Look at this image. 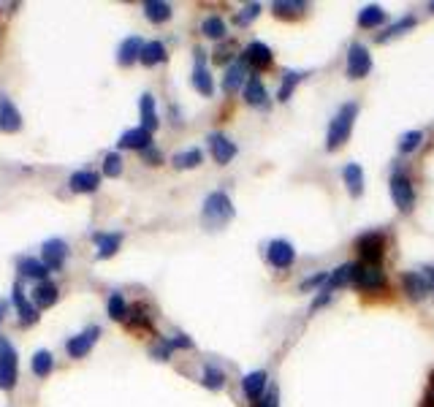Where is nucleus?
Returning a JSON list of instances; mask_svg holds the SVG:
<instances>
[{
	"mask_svg": "<svg viewBox=\"0 0 434 407\" xmlns=\"http://www.w3.org/2000/svg\"><path fill=\"white\" fill-rule=\"evenodd\" d=\"M258 14H261V6H258V3H250V6H245V8L236 14V25H239V27H247Z\"/></svg>",
	"mask_w": 434,
	"mask_h": 407,
	"instance_id": "obj_41",
	"label": "nucleus"
},
{
	"mask_svg": "<svg viewBox=\"0 0 434 407\" xmlns=\"http://www.w3.org/2000/svg\"><path fill=\"white\" fill-rule=\"evenodd\" d=\"M30 369H33V375L36 378H49L52 375V369H55V359H52V353L49 350H36V356H33V361H30Z\"/></svg>",
	"mask_w": 434,
	"mask_h": 407,
	"instance_id": "obj_28",
	"label": "nucleus"
},
{
	"mask_svg": "<svg viewBox=\"0 0 434 407\" xmlns=\"http://www.w3.org/2000/svg\"><path fill=\"white\" fill-rule=\"evenodd\" d=\"M329 299H331V291H326V288H323V291H320V296L315 299V307H323L326 302H329Z\"/></svg>",
	"mask_w": 434,
	"mask_h": 407,
	"instance_id": "obj_48",
	"label": "nucleus"
},
{
	"mask_svg": "<svg viewBox=\"0 0 434 407\" xmlns=\"http://www.w3.org/2000/svg\"><path fill=\"white\" fill-rule=\"evenodd\" d=\"M266 258L274 269H288L293 261H296V250L293 244L285 242V239H274V242L266 247Z\"/></svg>",
	"mask_w": 434,
	"mask_h": 407,
	"instance_id": "obj_10",
	"label": "nucleus"
},
{
	"mask_svg": "<svg viewBox=\"0 0 434 407\" xmlns=\"http://www.w3.org/2000/svg\"><path fill=\"white\" fill-rule=\"evenodd\" d=\"M245 101H247L250 106H264V103H266V90H264V84H261L258 76H252V79L247 81V87H245Z\"/></svg>",
	"mask_w": 434,
	"mask_h": 407,
	"instance_id": "obj_30",
	"label": "nucleus"
},
{
	"mask_svg": "<svg viewBox=\"0 0 434 407\" xmlns=\"http://www.w3.org/2000/svg\"><path fill=\"white\" fill-rule=\"evenodd\" d=\"M142 158H144V161L149 163V166H158V163L163 161V155H161V152H158L155 147H147L144 152H142Z\"/></svg>",
	"mask_w": 434,
	"mask_h": 407,
	"instance_id": "obj_45",
	"label": "nucleus"
},
{
	"mask_svg": "<svg viewBox=\"0 0 434 407\" xmlns=\"http://www.w3.org/2000/svg\"><path fill=\"white\" fill-rule=\"evenodd\" d=\"M144 14L149 22H165L171 20V6L163 0H149V3H144Z\"/></svg>",
	"mask_w": 434,
	"mask_h": 407,
	"instance_id": "obj_29",
	"label": "nucleus"
},
{
	"mask_svg": "<svg viewBox=\"0 0 434 407\" xmlns=\"http://www.w3.org/2000/svg\"><path fill=\"white\" fill-rule=\"evenodd\" d=\"M98 337H101V328H98V326L84 328L82 334H76V337H71V340L65 342L68 356H71V359H84V356L93 350V345L98 342Z\"/></svg>",
	"mask_w": 434,
	"mask_h": 407,
	"instance_id": "obj_5",
	"label": "nucleus"
},
{
	"mask_svg": "<svg viewBox=\"0 0 434 407\" xmlns=\"http://www.w3.org/2000/svg\"><path fill=\"white\" fill-rule=\"evenodd\" d=\"M20 274L22 277H30V280H39L43 283L49 277V266L39 261V258H22L20 261Z\"/></svg>",
	"mask_w": 434,
	"mask_h": 407,
	"instance_id": "obj_25",
	"label": "nucleus"
},
{
	"mask_svg": "<svg viewBox=\"0 0 434 407\" xmlns=\"http://www.w3.org/2000/svg\"><path fill=\"white\" fill-rule=\"evenodd\" d=\"M358 291H377V288H383L386 285V277H383V272H380V266L377 264H353V280H351Z\"/></svg>",
	"mask_w": 434,
	"mask_h": 407,
	"instance_id": "obj_4",
	"label": "nucleus"
},
{
	"mask_svg": "<svg viewBox=\"0 0 434 407\" xmlns=\"http://www.w3.org/2000/svg\"><path fill=\"white\" fill-rule=\"evenodd\" d=\"M165 46L161 44V41H149V44H144V49H142V65H147V68H152V65H158V62H165Z\"/></svg>",
	"mask_w": 434,
	"mask_h": 407,
	"instance_id": "obj_27",
	"label": "nucleus"
},
{
	"mask_svg": "<svg viewBox=\"0 0 434 407\" xmlns=\"http://www.w3.org/2000/svg\"><path fill=\"white\" fill-rule=\"evenodd\" d=\"M391 199L393 204L402 209V212H410L415 204V190H413V182L405 177V174H393L391 180Z\"/></svg>",
	"mask_w": 434,
	"mask_h": 407,
	"instance_id": "obj_7",
	"label": "nucleus"
},
{
	"mask_svg": "<svg viewBox=\"0 0 434 407\" xmlns=\"http://www.w3.org/2000/svg\"><path fill=\"white\" fill-rule=\"evenodd\" d=\"M266 372H250L245 375V380H242V391L247 394L250 399H261L264 396V391H266Z\"/></svg>",
	"mask_w": 434,
	"mask_h": 407,
	"instance_id": "obj_22",
	"label": "nucleus"
},
{
	"mask_svg": "<svg viewBox=\"0 0 434 407\" xmlns=\"http://www.w3.org/2000/svg\"><path fill=\"white\" fill-rule=\"evenodd\" d=\"M201 30L209 39H223L226 36V22H223V17H207L204 25H201Z\"/></svg>",
	"mask_w": 434,
	"mask_h": 407,
	"instance_id": "obj_35",
	"label": "nucleus"
},
{
	"mask_svg": "<svg viewBox=\"0 0 434 407\" xmlns=\"http://www.w3.org/2000/svg\"><path fill=\"white\" fill-rule=\"evenodd\" d=\"M104 174L106 177H120L123 174V158L117 152H109L104 158Z\"/></svg>",
	"mask_w": 434,
	"mask_h": 407,
	"instance_id": "obj_40",
	"label": "nucleus"
},
{
	"mask_svg": "<svg viewBox=\"0 0 434 407\" xmlns=\"http://www.w3.org/2000/svg\"><path fill=\"white\" fill-rule=\"evenodd\" d=\"M193 87L201 93V95H212L215 93V84L209 76L207 65H204V52L196 49V68H193Z\"/></svg>",
	"mask_w": 434,
	"mask_h": 407,
	"instance_id": "obj_13",
	"label": "nucleus"
},
{
	"mask_svg": "<svg viewBox=\"0 0 434 407\" xmlns=\"http://www.w3.org/2000/svg\"><path fill=\"white\" fill-rule=\"evenodd\" d=\"M201 161H204V152H201L198 147H193V149H185V152L174 155V166H177V168H196Z\"/></svg>",
	"mask_w": 434,
	"mask_h": 407,
	"instance_id": "obj_33",
	"label": "nucleus"
},
{
	"mask_svg": "<svg viewBox=\"0 0 434 407\" xmlns=\"http://www.w3.org/2000/svg\"><path fill=\"white\" fill-rule=\"evenodd\" d=\"M95 244H98V258H111L117 250H120V242H123V234H95L93 236Z\"/></svg>",
	"mask_w": 434,
	"mask_h": 407,
	"instance_id": "obj_24",
	"label": "nucleus"
},
{
	"mask_svg": "<svg viewBox=\"0 0 434 407\" xmlns=\"http://www.w3.org/2000/svg\"><path fill=\"white\" fill-rule=\"evenodd\" d=\"M301 81V74H296V71H288L285 74V79H283V87H280V101H288L290 95H293V90H296V84Z\"/></svg>",
	"mask_w": 434,
	"mask_h": 407,
	"instance_id": "obj_38",
	"label": "nucleus"
},
{
	"mask_svg": "<svg viewBox=\"0 0 434 407\" xmlns=\"http://www.w3.org/2000/svg\"><path fill=\"white\" fill-rule=\"evenodd\" d=\"M20 128H22L20 109L11 103L8 95L0 93V133H17Z\"/></svg>",
	"mask_w": 434,
	"mask_h": 407,
	"instance_id": "obj_11",
	"label": "nucleus"
},
{
	"mask_svg": "<svg viewBox=\"0 0 434 407\" xmlns=\"http://www.w3.org/2000/svg\"><path fill=\"white\" fill-rule=\"evenodd\" d=\"M68 255V244L62 239H46L41 247V261L49 266V272H60Z\"/></svg>",
	"mask_w": 434,
	"mask_h": 407,
	"instance_id": "obj_9",
	"label": "nucleus"
},
{
	"mask_svg": "<svg viewBox=\"0 0 434 407\" xmlns=\"http://www.w3.org/2000/svg\"><path fill=\"white\" fill-rule=\"evenodd\" d=\"M369 71H372V58H369L367 46L353 44L351 52H348V76L351 79H364Z\"/></svg>",
	"mask_w": 434,
	"mask_h": 407,
	"instance_id": "obj_6",
	"label": "nucleus"
},
{
	"mask_svg": "<svg viewBox=\"0 0 434 407\" xmlns=\"http://www.w3.org/2000/svg\"><path fill=\"white\" fill-rule=\"evenodd\" d=\"M98 185H101V177H98L95 171H87V168L74 171L71 180H68V187H71L74 193H95Z\"/></svg>",
	"mask_w": 434,
	"mask_h": 407,
	"instance_id": "obj_16",
	"label": "nucleus"
},
{
	"mask_svg": "<svg viewBox=\"0 0 434 407\" xmlns=\"http://www.w3.org/2000/svg\"><path fill=\"white\" fill-rule=\"evenodd\" d=\"M421 142H423V133H421V131H410V133H405V136H402L399 149L407 155V152H415V149L421 147Z\"/></svg>",
	"mask_w": 434,
	"mask_h": 407,
	"instance_id": "obj_39",
	"label": "nucleus"
},
{
	"mask_svg": "<svg viewBox=\"0 0 434 407\" xmlns=\"http://www.w3.org/2000/svg\"><path fill=\"white\" fill-rule=\"evenodd\" d=\"M355 103H345L337 114H334V120L329 125V133H326V149H339L342 144L348 142V136H351L353 131V120H355Z\"/></svg>",
	"mask_w": 434,
	"mask_h": 407,
	"instance_id": "obj_1",
	"label": "nucleus"
},
{
	"mask_svg": "<svg viewBox=\"0 0 434 407\" xmlns=\"http://www.w3.org/2000/svg\"><path fill=\"white\" fill-rule=\"evenodd\" d=\"M120 149H139V152H144L147 147H152V133L147 131V128H130V131H125L123 136H120V142H117Z\"/></svg>",
	"mask_w": 434,
	"mask_h": 407,
	"instance_id": "obj_12",
	"label": "nucleus"
},
{
	"mask_svg": "<svg viewBox=\"0 0 434 407\" xmlns=\"http://www.w3.org/2000/svg\"><path fill=\"white\" fill-rule=\"evenodd\" d=\"M304 8H307L304 3H283V0H277V3H274V14H277V17L299 14V11H304Z\"/></svg>",
	"mask_w": 434,
	"mask_h": 407,
	"instance_id": "obj_42",
	"label": "nucleus"
},
{
	"mask_svg": "<svg viewBox=\"0 0 434 407\" xmlns=\"http://www.w3.org/2000/svg\"><path fill=\"white\" fill-rule=\"evenodd\" d=\"M415 27V17H405V20H399L393 27H388L383 36H380V41H388V39H396V36H402L405 30H413Z\"/></svg>",
	"mask_w": 434,
	"mask_h": 407,
	"instance_id": "obj_37",
	"label": "nucleus"
},
{
	"mask_svg": "<svg viewBox=\"0 0 434 407\" xmlns=\"http://www.w3.org/2000/svg\"><path fill=\"white\" fill-rule=\"evenodd\" d=\"M6 309H8V305H6V302H3V299H0V321H3V318H6Z\"/></svg>",
	"mask_w": 434,
	"mask_h": 407,
	"instance_id": "obj_50",
	"label": "nucleus"
},
{
	"mask_svg": "<svg viewBox=\"0 0 434 407\" xmlns=\"http://www.w3.org/2000/svg\"><path fill=\"white\" fill-rule=\"evenodd\" d=\"M17 386V350L0 334V388L11 391Z\"/></svg>",
	"mask_w": 434,
	"mask_h": 407,
	"instance_id": "obj_3",
	"label": "nucleus"
},
{
	"mask_svg": "<svg viewBox=\"0 0 434 407\" xmlns=\"http://www.w3.org/2000/svg\"><path fill=\"white\" fill-rule=\"evenodd\" d=\"M402 285H405V291L410 293V299H423V296L432 291L429 280H426L423 274H418V272H407V274L402 277Z\"/></svg>",
	"mask_w": 434,
	"mask_h": 407,
	"instance_id": "obj_19",
	"label": "nucleus"
},
{
	"mask_svg": "<svg viewBox=\"0 0 434 407\" xmlns=\"http://www.w3.org/2000/svg\"><path fill=\"white\" fill-rule=\"evenodd\" d=\"M201 218L209 228H220L226 225L231 218H233V206H231V199L226 193H209L207 201H204V209H201Z\"/></svg>",
	"mask_w": 434,
	"mask_h": 407,
	"instance_id": "obj_2",
	"label": "nucleus"
},
{
	"mask_svg": "<svg viewBox=\"0 0 434 407\" xmlns=\"http://www.w3.org/2000/svg\"><path fill=\"white\" fill-rule=\"evenodd\" d=\"M142 49H144V41L139 39V36H130V39H125L120 44V49H117V62L128 68V65H133L136 60H142Z\"/></svg>",
	"mask_w": 434,
	"mask_h": 407,
	"instance_id": "obj_14",
	"label": "nucleus"
},
{
	"mask_svg": "<svg viewBox=\"0 0 434 407\" xmlns=\"http://www.w3.org/2000/svg\"><path fill=\"white\" fill-rule=\"evenodd\" d=\"M245 76H247V68H245V60L242 62H233L228 65L226 76H223V90L226 93H236L242 84H245Z\"/></svg>",
	"mask_w": 434,
	"mask_h": 407,
	"instance_id": "obj_23",
	"label": "nucleus"
},
{
	"mask_svg": "<svg viewBox=\"0 0 434 407\" xmlns=\"http://www.w3.org/2000/svg\"><path fill=\"white\" fill-rule=\"evenodd\" d=\"M14 307H17V312H20V326H33L39 321V307L30 305V302L25 299V291H22L20 283L14 285Z\"/></svg>",
	"mask_w": 434,
	"mask_h": 407,
	"instance_id": "obj_15",
	"label": "nucleus"
},
{
	"mask_svg": "<svg viewBox=\"0 0 434 407\" xmlns=\"http://www.w3.org/2000/svg\"><path fill=\"white\" fill-rule=\"evenodd\" d=\"M201 383H204L207 388H212V391H217V388L226 386V372H223V369H217V366H207V369H204Z\"/></svg>",
	"mask_w": 434,
	"mask_h": 407,
	"instance_id": "obj_34",
	"label": "nucleus"
},
{
	"mask_svg": "<svg viewBox=\"0 0 434 407\" xmlns=\"http://www.w3.org/2000/svg\"><path fill=\"white\" fill-rule=\"evenodd\" d=\"M423 407H434V378L429 383V391H426V399H423Z\"/></svg>",
	"mask_w": 434,
	"mask_h": 407,
	"instance_id": "obj_47",
	"label": "nucleus"
},
{
	"mask_svg": "<svg viewBox=\"0 0 434 407\" xmlns=\"http://www.w3.org/2000/svg\"><path fill=\"white\" fill-rule=\"evenodd\" d=\"M209 147H212V158L217 163H231L236 158V147H233V142H228L226 136H220V133H212V136H209Z\"/></svg>",
	"mask_w": 434,
	"mask_h": 407,
	"instance_id": "obj_18",
	"label": "nucleus"
},
{
	"mask_svg": "<svg viewBox=\"0 0 434 407\" xmlns=\"http://www.w3.org/2000/svg\"><path fill=\"white\" fill-rule=\"evenodd\" d=\"M252 407H280V394L271 388L266 396H261V399H255V405Z\"/></svg>",
	"mask_w": 434,
	"mask_h": 407,
	"instance_id": "obj_43",
	"label": "nucleus"
},
{
	"mask_svg": "<svg viewBox=\"0 0 434 407\" xmlns=\"http://www.w3.org/2000/svg\"><path fill=\"white\" fill-rule=\"evenodd\" d=\"M139 112H142V128H147L149 133L158 128V112H155V98L144 93L142 101H139Z\"/></svg>",
	"mask_w": 434,
	"mask_h": 407,
	"instance_id": "obj_26",
	"label": "nucleus"
},
{
	"mask_svg": "<svg viewBox=\"0 0 434 407\" xmlns=\"http://www.w3.org/2000/svg\"><path fill=\"white\" fill-rule=\"evenodd\" d=\"M429 8H432V11H434V3H429Z\"/></svg>",
	"mask_w": 434,
	"mask_h": 407,
	"instance_id": "obj_51",
	"label": "nucleus"
},
{
	"mask_svg": "<svg viewBox=\"0 0 434 407\" xmlns=\"http://www.w3.org/2000/svg\"><path fill=\"white\" fill-rule=\"evenodd\" d=\"M168 347H193V342L187 340L185 334H177L174 340H168Z\"/></svg>",
	"mask_w": 434,
	"mask_h": 407,
	"instance_id": "obj_46",
	"label": "nucleus"
},
{
	"mask_svg": "<svg viewBox=\"0 0 434 407\" xmlns=\"http://www.w3.org/2000/svg\"><path fill=\"white\" fill-rule=\"evenodd\" d=\"M383 234H364V236H358V242H355V250L361 253V258H364V264H377L380 261V255H383Z\"/></svg>",
	"mask_w": 434,
	"mask_h": 407,
	"instance_id": "obj_8",
	"label": "nucleus"
},
{
	"mask_svg": "<svg viewBox=\"0 0 434 407\" xmlns=\"http://www.w3.org/2000/svg\"><path fill=\"white\" fill-rule=\"evenodd\" d=\"M353 280V264H342L337 272H331L329 280H326V291H337L342 285H348Z\"/></svg>",
	"mask_w": 434,
	"mask_h": 407,
	"instance_id": "obj_31",
	"label": "nucleus"
},
{
	"mask_svg": "<svg viewBox=\"0 0 434 407\" xmlns=\"http://www.w3.org/2000/svg\"><path fill=\"white\" fill-rule=\"evenodd\" d=\"M245 62L247 65H255V68H264L271 62V49L261 41H252L247 49H245Z\"/></svg>",
	"mask_w": 434,
	"mask_h": 407,
	"instance_id": "obj_21",
	"label": "nucleus"
},
{
	"mask_svg": "<svg viewBox=\"0 0 434 407\" xmlns=\"http://www.w3.org/2000/svg\"><path fill=\"white\" fill-rule=\"evenodd\" d=\"M329 280V274L326 272H320V274H315V277H307L304 283H301V291H312V288H318L320 283H326Z\"/></svg>",
	"mask_w": 434,
	"mask_h": 407,
	"instance_id": "obj_44",
	"label": "nucleus"
},
{
	"mask_svg": "<svg viewBox=\"0 0 434 407\" xmlns=\"http://www.w3.org/2000/svg\"><path fill=\"white\" fill-rule=\"evenodd\" d=\"M106 307H109V315H111L114 321H123L125 315H128V305H125L123 293H117V291L109 296V305Z\"/></svg>",
	"mask_w": 434,
	"mask_h": 407,
	"instance_id": "obj_36",
	"label": "nucleus"
},
{
	"mask_svg": "<svg viewBox=\"0 0 434 407\" xmlns=\"http://www.w3.org/2000/svg\"><path fill=\"white\" fill-rule=\"evenodd\" d=\"M386 22V11L380 8V6H367L361 14H358V25L361 27H377V25H383Z\"/></svg>",
	"mask_w": 434,
	"mask_h": 407,
	"instance_id": "obj_32",
	"label": "nucleus"
},
{
	"mask_svg": "<svg viewBox=\"0 0 434 407\" xmlns=\"http://www.w3.org/2000/svg\"><path fill=\"white\" fill-rule=\"evenodd\" d=\"M342 180H345V185H348V193H351L353 199H358V196L364 193V171H361L358 163H348V166H345Z\"/></svg>",
	"mask_w": 434,
	"mask_h": 407,
	"instance_id": "obj_20",
	"label": "nucleus"
},
{
	"mask_svg": "<svg viewBox=\"0 0 434 407\" xmlns=\"http://www.w3.org/2000/svg\"><path fill=\"white\" fill-rule=\"evenodd\" d=\"M57 299H60V291H57V285L49 283V280H43V283L33 288V305L39 309H49Z\"/></svg>",
	"mask_w": 434,
	"mask_h": 407,
	"instance_id": "obj_17",
	"label": "nucleus"
},
{
	"mask_svg": "<svg viewBox=\"0 0 434 407\" xmlns=\"http://www.w3.org/2000/svg\"><path fill=\"white\" fill-rule=\"evenodd\" d=\"M423 277H426V280H429V285L434 288V266H432V269H426V272H423Z\"/></svg>",
	"mask_w": 434,
	"mask_h": 407,
	"instance_id": "obj_49",
	"label": "nucleus"
}]
</instances>
